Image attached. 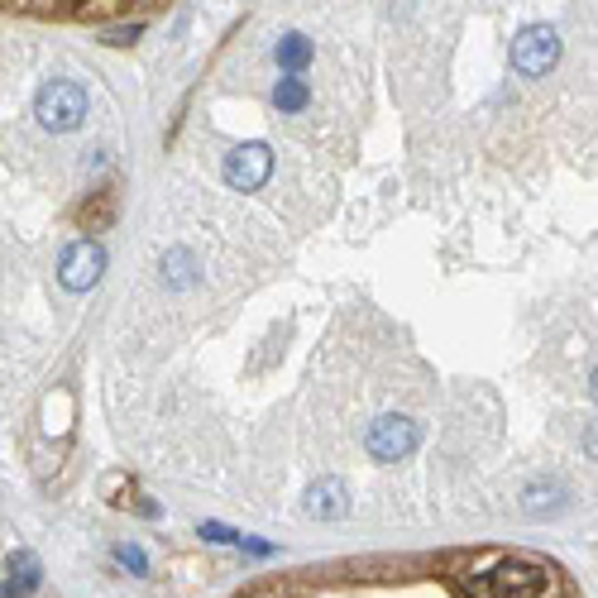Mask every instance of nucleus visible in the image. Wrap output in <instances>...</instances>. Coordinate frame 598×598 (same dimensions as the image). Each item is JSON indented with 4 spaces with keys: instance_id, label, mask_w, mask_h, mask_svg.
<instances>
[{
    "instance_id": "nucleus-15",
    "label": "nucleus",
    "mask_w": 598,
    "mask_h": 598,
    "mask_svg": "<svg viewBox=\"0 0 598 598\" xmlns=\"http://www.w3.org/2000/svg\"><path fill=\"white\" fill-rule=\"evenodd\" d=\"M135 38H139V24H129V30H111V34H105V44L125 48V44H135Z\"/></svg>"
},
{
    "instance_id": "nucleus-4",
    "label": "nucleus",
    "mask_w": 598,
    "mask_h": 598,
    "mask_svg": "<svg viewBox=\"0 0 598 598\" xmlns=\"http://www.w3.org/2000/svg\"><path fill=\"white\" fill-rule=\"evenodd\" d=\"M561 63V34L551 24H531L512 38V68L522 77H546Z\"/></svg>"
},
{
    "instance_id": "nucleus-13",
    "label": "nucleus",
    "mask_w": 598,
    "mask_h": 598,
    "mask_svg": "<svg viewBox=\"0 0 598 598\" xmlns=\"http://www.w3.org/2000/svg\"><path fill=\"white\" fill-rule=\"evenodd\" d=\"M120 5H125V0H82V15L87 20H101V15H115Z\"/></svg>"
},
{
    "instance_id": "nucleus-14",
    "label": "nucleus",
    "mask_w": 598,
    "mask_h": 598,
    "mask_svg": "<svg viewBox=\"0 0 598 598\" xmlns=\"http://www.w3.org/2000/svg\"><path fill=\"white\" fill-rule=\"evenodd\" d=\"M168 263H172V278H178V287H188V283H192V273H188V263H192V259H188V255H172Z\"/></svg>"
},
{
    "instance_id": "nucleus-1",
    "label": "nucleus",
    "mask_w": 598,
    "mask_h": 598,
    "mask_svg": "<svg viewBox=\"0 0 598 598\" xmlns=\"http://www.w3.org/2000/svg\"><path fill=\"white\" fill-rule=\"evenodd\" d=\"M551 594H555V579L541 565H527V561H498L494 575H484L470 589V598H551Z\"/></svg>"
},
{
    "instance_id": "nucleus-7",
    "label": "nucleus",
    "mask_w": 598,
    "mask_h": 598,
    "mask_svg": "<svg viewBox=\"0 0 598 598\" xmlns=\"http://www.w3.org/2000/svg\"><path fill=\"white\" fill-rule=\"evenodd\" d=\"M307 512H312V517H345V512H350V498H345V484H340V478H321V484H312Z\"/></svg>"
},
{
    "instance_id": "nucleus-6",
    "label": "nucleus",
    "mask_w": 598,
    "mask_h": 598,
    "mask_svg": "<svg viewBox=\"0 0 598 598\" xmlns=\"http://www.w3.org/2000/svg\"><path fill=\"white\" fill-rule=\"evenodd\" d=\"M101 273H105V249L91 235L77 239L68 255H63V263H58V283L68 292H91L101 283Z\"/></svg>"
},
{
    "instance_id": "nucleus-3",
    "label": "nucleus",
    "mask_w": 598,
    "mask_h": 598,
    "mask_svg": "<svg viewBox=\"0 0 598 598\" xmlns=\"http://www.w3.org/2000/svg\"><path fill=\"white\" fill-rule=\"evenodd\" d=\"M364 445H369V455H374L379 464H397V460H407L411 450L421 445V427L411 417H397V411H388V417L369 421Z\"/></svg>"
},
{
    "instance_id": "nucleus-9",
    "label": "nucleus",
    "mask_w": 598,
    "mask_h": 598,
    "mask_svg": "<svg viewBox=\"0 0 598 598\" xmlns=\"http://www.w3.org/2000/svg\"><path fill=\"white\" fill-rule=\"evenodd\" d=\"M278 63H283V72H302L312 63V38L307 34H283V44H278Z\"/></svg>"
},
{
    "instance_id": "nucleus-2",
    "label": "nucleus",
    "mask_w": 598,
    "mask_h": 598,
    "mask_svg": "<svg viewBox=\"0 0 598 598\" xmlns=\"http://www.w3.org/2000/svg\"><path fill=\"white\" fill-rule=\"evenodd\" d=\"M34 115H38V125L44 129H53V135H68V129H77L87 120V87L58 77V82H48L44 91H38Z\"/></svg>"
},
{
    "instance_id": "nucleus-11",
    "label": "nucleus",
    "mask_w": 598,
    "mask_h": 598,
    "mask_svg": "<svg viewBox=\"0 0 598 598\" xmlns=\"http://www.w3.org/2000/svg\"><path fill=\"white\" fill-rule=\"evenodd\" d=\"M307 101H312V91H307V82H302L297 72H287L283 82L273 87V105H278V111H302Z\"/></svg>"
},
{
    "instance_id": "nucleus-16",
    "label": "nucleus",
    "mask_w": 598,
    "mask_h": 598,
    "mask_svg": "<svg viewBox=\"0 0 598 598\" xmlns=\"http://www.w3.org/2000/svg\"><path fill=\"white\" fill-rule=\"evenodd\" d=\"M202 537H211V541H235L230 531H225V527H216V522H206V527H202Z\"/></svg>"
},
{
    "instance_id": "nucleus-12",
    "label": "nucleus",
    "mask_w": 598,
    "mask_h": 598,
    "mask_svg": "<svg viewBox=\"0 0 598 598\" xmlns=\"http://www.w3.org/2000/svg\"><path fill=\"white\" fill-rule=\"evenodd\" d=\"M115 561H120V565H129L135 575H144V569H149V561H144V551H139V546H115Z\"/></svg>"
},
{
    "instance_id": "nucleus-8",
    "label": "nucleus",
    "mask_w": 598,
    "mask_h": 598,
    "mask_svg": "<svg viewBox=\"0 0 598 598\" xmlns=\"http://www.w3.org/2000/svg\"><path fill=\"white\" fill-rule=\"evenodd\" d=\"M38 584V561L30 551H20L15 561H10V579L0 584V598H24Z\"/></svg>"
},
{
    "instance_id": "nucleus-10",
    "label": "nucleus",
    "mask_w": 598,
    "mask_h": 598,
    "mask_svg": "<svg viewBox=\"0 0 598 598\" xmlns=\"http://www.w3.org/2000/svg\"><path fill=\"white\" fill-rule=\"evenodd\" d=\"M82 230H105L115 221V192H91V202L82 206Z\"/></svg>"
},
{
    "instance_id": "nucleus-5",
    "label": "nucleus",
    "mask_w": 598,
    "mask_h": 598,
    "mask_svg": "<svg viewBox=\"0 0 598 598\" xmlns=\"http://www.w3.org/2000/svg\"><path fill=\"white\" fill-rule=\"evenodd\" d=\"M225 182H230L235 192H259L263 182H269V172H273V149L269 144H239V149L225 154Z\"/></svg>"
}]
</instances>
